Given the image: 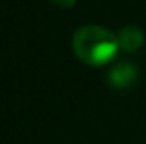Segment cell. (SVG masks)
I'll return each mask as SVG.
<instances>
[{
	"label": "cell",
	"mask_w": 146,
	"mask_h": 144,
	"mask_svg": "<svg viewBox=\"0 0 146 144\" xmlns=\"http://www.w3.org/2000/svg\"><path fill=\"white\" fill-rule=\"evenodd\" d=\"M117 41H119V48L126 53H136L143 42H145V34L139 27L134 26H127L122 27L117 34Z\"/></svg>",
	"instance_id": "3"
},
{
	"label": "cell",
	"mask_w": 146,
	"mask_h": 144,
	"mask_svg": "<svg viewBox=\"0 0 146 144\" xmlns=\"http://www.w3.org/2000/svg\"><path fill=\"white\" fill-rule=\"evenodd\" d=\"M72 48L76 58L88 66H104L119 53L117 36L100 26H83L72 39Z\"/></svg>",
	"instance_id": "1"
},
{
	"label": "cell",
	"mask_w": 146,
	"mask_h": 144,
	"mask_svg": "<svg viewBox=\"0 0 146 144\" xmlns=\"http://www.w3.org/2000/svg\"><path fill=\"white\" fill-rule=\"evenodd\" d=\"M136 75H138V71L131 63H117L109 71L107 83L115 90H126L134 83Z\"/></svg>",
	"instance_id": "2"
},
{
	"label": "cell",
	"mask_w": 146,
	"mask_h": 144,
	"mask_svg": "<svg viewBox=\"0 0 146 144\" xmlns=\"http://www.w3.org/2000/svg\"><path fill=\"white\" fill-rule=\"evenodd\" d=\"M56 7H61V9H70L76 3V0H51Z\"/></svg>",
	"instance_id": "4"
}]
</instances>
